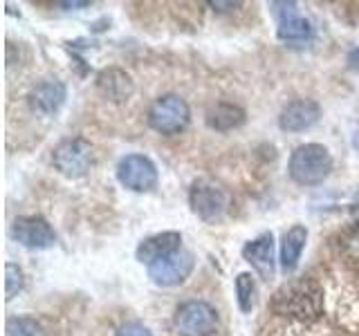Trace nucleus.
I'll list each match as a JSON object with an SVG mask.
<instances>
[{"mask_svg":"<svg viewBox=\"0 0 359 336\" xmlns=\"http://www.w3.org/2000/svg\"><path fill=\"white\" fill-rule=\"evenodd\" d=\"M323 294L321 287L310 278L292 280L274 294V312L280 316H290L303 323H310L321 316Z\"/></svg>","mask_w":359,"mask_h":336,"instance_id":"1","label":"nucleus"},{"mask_svg":"<svg viewBox=\"0 0 359 336\" xmlns=\"http://www.w3.org/2000/svg\"><path fill=\"white\" fill-rule=\"evenodd\" d=\"M290 177L301 186H319L332 171V157L321 144H301L290 155Z\"/></svg>","mask_w":359,"mask_h":336,"instance_id":"2","label":"nucleus"},{"mask_svg":"<svg viewBox=\"0 0 359 336\" xmlns=\"http://www.w3.org/2000/svg\"><path fill=\"white\" fill-rule=\"evenodd\" d=\"M173 325L180 336H213L218 330V312L205 300H187L175 309Z\"/></svg>","mask_w":359,"mask_h":336,"instance_id":"3","label":"nucleus"},{"mask_svg":"<svg viewBox=\"0 0 359 336\" xmlns=\"http://www.w3.org/2000/svg\"><path fill=\"white\" fill-rule=\"evenodd\" d=\"M191 121L189 104L177 94H164L155 101L149 110L151 128L162 134H177L182 132Z\"/></svg>","mask_w":359,"mask_h":336,"instance_id":"4","label":"nucleus"},{"mask_svg":"<svg viewBox=\"0 0 359 336\" xmlns=\"http://www.w3.org/2000/svg\"><path fill=\"white\" fill-rule=\"evenodd\" d=\"M52 162L56 166V171L65 177H81L86 175L95 164V150L90 141L74 137V139H65L54 148L52 153Z\"/></svg>","mask_w":359,"mask_h":336,"instance_id":"5","label":"nucleus"},{"mask_svg":"<svg viewBox=\"0 0 359 336\" xmlns=\"http://www.w3.org/2000/svg\"><path fill=\"white\" fill-rule=\"evenodd\" d=\"M189 202L200 220L216 222L227 213L229 195H227V190L209 182V179H198V182H194V186H191Z\"/></svg>","mask_w":359,"mask_h":336,"instance_id":"6","label":"nucleus"},{"mask_svg":"<svg viewBox=\"0 0 359 336\" xmlns=\"http://www.w3.org/2000/svg\"><path fill=\"white\" fill-rule=\"evenodd\" d=\"M117 179L135 193H146L157 184V168L144 155H126L117 166Z\"/></svg>","mask_w":359,"mask_h":336,"instance_id":"7","label":"nucleus"},{"mask_svg":"<svg viewBox=\"0 0 359 336\" xmlns=\"http://www.w3.org/2000/svg\"><path fill=\"white\" fill-rule=\"evenodd\" d=\"M194 253L191 251H184L180 249L171 255L162 258V260H157L149 267V276L155 285L160 287H175V285H182L184 280L191 276L194 272Z\"/></svg>","mask_w":359,"mask_h":336,"instance_id":"8","label":"nucleus"},{"mask_svg":"<svg viewBox=\"0 0 359 336\" xmlns=\"http://www.w3.org/2000/svg\"><path fill=\"white\" fill-rule=\"evenodd\" d=\"M11 235L27 249H50L56 242V233L50 222L41 216H22L11 224Z\"/></svg>","mask_w":359,"mask_h":336,"instance_id":"9","label":"nucleus"},{"mask_svg":"<svg viewBox=\"0 0 359 336\" xmlns=\"http://www.w3.org/2000/svg\"><path fill=\"white\" fill-rule=\"evenodd\" d=\"M321 117V108L312 99H297L287 104L278 115V126L285 132H303L312 128Z\"/></svg>","mask_w":359,"mask_h":336,"instance_id":"10","label":"nucleus"},{"mask_svg":"<svg viewBox=\"0 0 359 336\" xmlns=\"http://www.w3.org/2000/svg\"><path fill=\"white\" fill-rule=\"evenodd\" d=\"M274 7V5H272ZM283 9H276L274 7V14L278 18V38L285 41V43H301V41H308L312 36V25L308 18H303L299 14V9L294 3H280Z\"/></svg>","mask_w":359,"mask_h":336,"instance_id":"11","label":"nucleus"},{"mask_svg":"<svg viewBox=\"0 0 359 336\" xmlns=\"http://www.w3.org/2000/svg\"><path fill=\"white\" fill-rule=\"evenodd\" d=\"M243 255L263 280L274 278V235L272 233H261L252 242H247L243 246Z\"/></svg>","mask_w":359,"mask_h":336,"instance_id":"12","label":"nucleus"},{"mask_svg":"<svg viewBox=\"0 0 359 336\" xmlns=\"http://www.w3.org/2000/svg\"><path fill=\"white\" fill-rule=\"evenodd\" d=\"M180 242H182V235L177 231H164V233H157V235H151V238L142 240L135 255H137L140 262L151 267L153 262L162 260V258L180 251Z\"/></svg>","mask_w":359,"mask_h":336,"instance_id":"13","label":"nucleus"},{"mask_svg":"<svg viewBox=\"0 0 359 336\" xmlns=\"http://www.w3.org/2000/svg\"><path fill=\"white\" fill-rule=\"evenodd\" d=\"M97 88L99 92L104 94L106 99L115 101V104H123V101H128L130 94H133V78L119 70V67H108V70L99 72L97 76Z\"/></svg>","mask_w":359,"mask_h":336,"instance_id":"14","label":"nucleus"},{"mask_svg":"<svg viewBox=\"0 0 359 336\" xmlns=\"http://www.w3.org/2000/svg\"><path fill=\"white\" fill-rule=\"evenodd\" d=\"M65 97H67V90L61 81H43L32 90L29 104L34 110L41 112V115H54V112L63 106Z\"/></svg>","mask_w":359,"mask_h":336,"instance_id":"15","label":"nucleus"},{"mask_svg":"<svg viewBox=\"0 0 359 336\" xmlns=\"http://www.w3.org/2000/svg\"><path fill=\"white\" fill-rule=\"evenodd\" d=\"M306 242H308V229L301 227V224H294V227L285 231L283 242H280V267L285 272H294L297 269L301 253L306 249Z\"/></svg>","mask_w":359,"mask_h":336,"instance_id":"16","label":"nucleus"},{"mask_svg":"<svg viewBox=\"0 0 359 336\" xmlns=\"http://www.w3.org/2000/svg\"><path fill=\"white\" fill-rule=\"evenodd\" d=\"M245 123V110L233 104H218L207 112V126L213 130L227 132Z\"/></svg>","mask_w":359,"mask_h":336,"instance_id":"17","label":"nucleus"},{"mask_svg":"<svg viewBox=\"0 0 359 336\" xmlns=\"http://www.w3.org/2000/svg\"><path fill=\"white\" fill-rule=\"evenodd\" d=\"M236 296H238V305L243 312H252L256 302V283L252 274H238V278H236Z\"/></svg>","mask_w":359,"mask_h":336,"instance_id":"18","label":"nucleus"},{"mask_svg":"<svg viewBox=\"0 0 359 336\" xmlns=\"http://www.w3.org/2000/svg\"><path fill=\"white\" fill-rule=\"evenodd\" d=\"M7 336H43V328L34 318H11L7 323Z\"/></svg>","mask_w":359,"mask_h":336,"instance_id":"19","label":"nucleus"},{"mask_svg":"<svg viewBox=\"0 0 359 336\" xmlns=\"http://www.w3.org/2000/svg\"><path fill=\"white\" fill-rule=\"evenodd\" d=\"M5 276H7L5 278V294H7V300H11L22 289V285H25V278H22L20 267L14 265V262H7Z\"/></svg>","mask_w":359,"mask_h":336,"instance_id":"20","label":"nucleus"},{"mask_svg":"<svg viewBox=\"0 0 359 336\" xmlns=\"http://www.w3.org/2000/svg\"><path fill=\"white\" fill-rule=\"evenodd\" d=\"M117 336H153V334L140 323H126L123 328H119Z\"/></svg>","mask_w":359,"mask_h":336,"instance_id":"21","label":"nucleus"},{"mask_svg":"<svg viewBox=\"0 0 359 336\" xmlns=\"http://www.w3.org/2000/svg\"><path fill=\"white\" fill-rule=\"evenodd\" d=\"M348 67H351V70H359V45H357V48L351 52V54H348Z\"/></svg>","mask_w":359,"mask_h":336,"instance_id":"22","label":"nucleus"},{"mask_svg":"<svg viewBox=\"0 0 359 336\" xmlns=\"http://www.w3.org/2000/svg\"><path fill=\"white\" fill-rule=\"evenodd\" d=\"M213 9H218V11H227V9H236V7H241L243 3H220V0H216V3H209Z\"/></svg>","mask_w":359,"mask_h":336,"instance_id":"23","label":"nucleus"},{"mask_svg":"<svg viewBox=\"0 0 359 336\" xmlns=\"http://www.w3.org/2000/svg\"><path fill=\"white\" fill-rule=\"evenodd\" d=\"M351 211H353V216L359 220V193L355 195V200H353V204H351Z\"/></svg>","mask_w":359,"mask_h":336,"instance_id":"24","label":"nucleus"},{"mask_svg":"<svg viewBox=\"0 0 359 336\" xmlns=\"http://www.w3.org/2000/svg\"><path fill=\"white\" fill-rule=\"evenodd\" d=\"M90 3H61V7L65 9H76V7H88Z\"/></svg>","mask_w":359,"mask_h":336,"instance_id":"25","label":"nucleus"},{"mask_svg":"<svg viewBox=\"0 0 359 336\" xmlns=\"http://www.w3.org/2000/svg\"><path fill=\"white\" fill-rule=\"evenodd\" d=\"M353 146H355V148L359 150V130L355 132V137H353Z\"/></svg>","mask_w":359,"mask_h":336,"instance_id":"26","label":"nucleus"}]
</instances>
